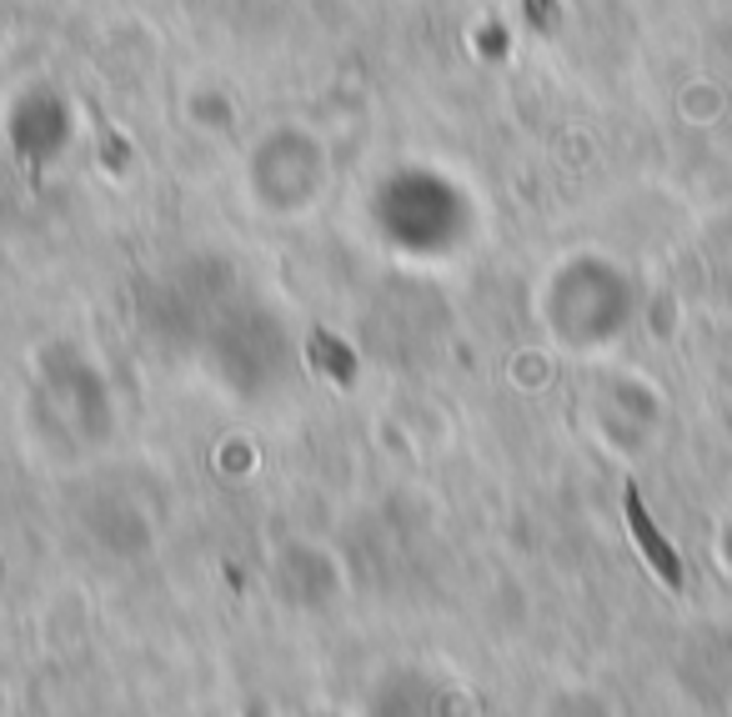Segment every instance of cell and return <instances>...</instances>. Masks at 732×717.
<instances>
[{
    "mask_svg": "<svg viewBox=\"0 0 732 717\" xmlns=\"http://www.w3.org/2000/svg\"><path fill=\"white\" fill-rule=\"evenodd\" d=\"M627 512H632V527H638V537H642V547H648V557L662 567V577H667V582H673V588H677V562H673V553L662 547V537H657V532H652V522H648V512H642L638 492L627 497Z\"/></svg>",
    "mask_w": 732,
    "mask_h": 717,
    "instance_id": "obj_1",
    "label": "cell"
}]
</instances>
